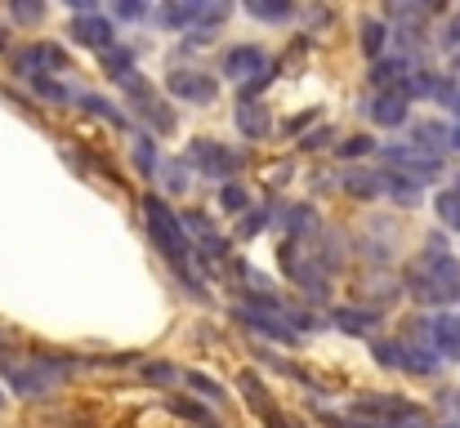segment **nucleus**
Segmentation results:
<instances>
[{
	"mask_svg": "<svg viewBox=\"0 0 460 428\" xmlns=\"http://www.w3.org/2000/svg\"><path fill=\"white\" fill-rule=\"evenodd\" d=\"M179 94H192V99H210V81H192V76H179L174 81Z\"/></svg>",
	"mask_w": 460,
	"mask_h": 428,
	"instance_id": "f03ea898",
	"label": "nucleus"
},
{
	"mask_svg": "<svg viewBox=\"0 0 460 428\" xmlns=\"http://www.w3.org/2000/svg\"><path fill=\"white\" fill-rule=\"evenodd\" d=\"M76 40H85V45H103V40H108V27H103V22H85V31H76Z\"/></svg>",
	"mask_w": 460,
	"mask_h": 428,
	"instance_id": "7ed1b4c3",
	"label": "nucleus"
},
{
	"mask_svg": "<svg viewBox=\"0 0 460 428\" xmlns=\"http://www.w3.org/2000/svg\"><path fill=\"white\" fill-rule=\"evenodd\" d=\"M144 210H148V228H153V241L161 246V255L183 273V259H188V241H183V232H179V219L156 201V197H148L144 201Z\"/></svg>",
	"mask_w": 460,
	"mask_h": 428,
	"instance_id": "f257e3e1",
	"label": "nucleus"
},
{
	"mask_svg": "<svg viewBox=\"0 0 460 428\" xmlns=\"http://www.w3.org/2000/svg\"><path fill=\"white\" fill-rule=\"evenodd\" d=\"M188 384H197V389H201L206 397H224V393H219V389H215V384H210L206 375H188Z\"/></svg>",
	"mask_w": 460,
	"mask_h": 428,
	"instance_id": "20e7f679",
	"label": "nucleus"
}]
</instances>
